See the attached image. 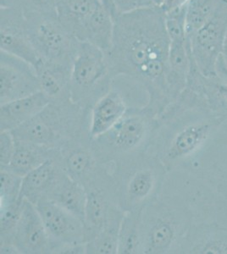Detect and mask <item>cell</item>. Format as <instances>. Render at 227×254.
<instances>
[{
  "mask_svg": "<svg viewBox=\"0 0 227 254\" xmlns=\"http://www.w3.org/2000/svg\"><path fill=\"white\" fill-rule=\"evenodd\" d=\"M148 152L167 172L207 182L227 198V121L187 88L156 118Z\"/></svg>",
  "mask_w": 227,
  "mask_h": 254,
  "instance_id": "obj_1",
  "label": "cell"
},
{
  "mask_svg": "<svg viewBox=\"0 0 227 254\" xmlns=\"http://www.w3.org/2000/svg\"><path fill=\"white\" fill-rule=\"evenodd\" d=\"M106 55L113 78L122 77L147 93L145 105L158 116L170 104L167 88L170 41L164 13L157 6L115 15Z\"/></svg>",
  "mask_w": 227,
  "mask_h": 254,
  "instance_id": "obj_2",
  "label": "cell"
},
{
  "mask_svg": "<svg viewBox=\"0 0 227 254\" xmlns=\"http://www.w3.org/2000/svg\"><path fill=\"white\" fill-rule=\"evenodd\" d=\"M112 176L115 196L123 212L144 209L160 192L167 171L148 151L104 164Z\"/></svg>",
  "mask_w": 227,
  "mask_h": 254,
  "instance_id": "obj_3",
  "label": "cell"
},
{
  "mask_svg": "<svg viewBox=\"0 0 227 254\" xmlns=\"http://www.w3.org/2000/svg\"><path fill=\"white\" fill-rule=\"evenodd\" d=\"M89 114L90 110L72 99L51 102L37 116L11 131L17 140L59 149L72 141L89 136Z\"/></svg>",
  "mask_w": 227,
  "mask_h": 254,
  "instance_id": "obj_4",
  "label": "cell"
},
{
  "mask_svg": "<svg viewBox=\"0 0 227 254\" xmlns=\"http://www.w3.org/2000/svg\"><path fill=\"white\" fill-rule=\"evenodd\" d=\"M157 116L144 107H129L123 117L106 133L91 139L98 161L108 164L122 157L148 150Z\"/></svg>",
  "mask_w": 227,
  "mask_h": 254,
  "instance_id": "obj_5",
  "label": "cell"
},
{
  "mask_svg": "<svg viewBox=\"0 0 227 254\" xmlns=\"http://www.w3.org/2000/svg\"><path fill=\"white\" fill-rule=\"evenodd\" d=\"M113 83L114 78L105 53L89 43L81 42L72 64L71 99L80 107L90 110L99 98L111 90Z\"/></svg>",
  "mask_w": 227,
  "mask_h": 254,
  "instance_id": "obj_6",
  "label": "cell"
},
{
  "mask_svg": "<svg viewBox=\"0 0 227 254\" xmlns=\"http://www.w3.org/2000/svg\"><path fill=\"white\" fill-rule=\"evenodd\" d=\"M25 17L29 37L41 61L72 69L81 42L61 24L57 15Z\"/></svg>",
  "mask_w": 227,
  "mask_h": 254,
  "instance_id": "obj_7",
  "label": "cell"
},
{
  "mask_svg": "<svg viewBox=\"0 0 227 254\" xmlns=\"http://www.w3.org/2000/svg\"><path fill=\"white\" fill-rule=\"evenodd\" d=\"M227 34V0H218L210 19L188 42L192 58L201 74L217 77Z\"/></svg>",
  "mask_w": 227,
  "mask_h": 254,
  "instance_id": "obj_8",
  "label": "cell"
},
{
  "mask_svg": "<svg viewBox=\"0 0 227 254\" xmlns=\"http://www.w3.org/2000/svg\"><path fill=\"white\" fill-rule=\"evenodd\" d=\"M45 226L54 252L62 246L86 243L85 223L48 198L35 204Z\"/></svg>",
  "mask_w": 227,
  "mask_h": 254,
  "instance_id": "obj_9",
  "label": "cell"
},
{
  "mask_svg": "<svg viewBox=\"0 0 227 254\" xmlns=\"http://www.w3.org/2000/svg\"><path fill=\"white\" fill-rule=\"evenodd\" d=\"M40 92L38 75L31 64L0 51V104Z\"/></svg>",
  "mask_w": 227,
  "mask_h": 254,
  "instance_id": "obj_10",
  "label": "cell"
},
{
  "mask_svg": "<svg viewBox=\"0 0 227 254\" xmlns=\"http://www.w3.org/2000/svg\"><path fill=\"white\" fill-rule=\"evenodd\" d=\"M0 49L31 64L35 69L40 63V58L29 37L26 17L20 9L1 7Z\"/></svg>",
  "mask_w": 227,
  "mask_h": 254,
  "instance_id": "obj_11",
  "label": "cell"
},
{
  "mask_svg": "<svg viewBox=\"0 0 227 254\" xmlns=\"http://www.w3.org/2000/svg\"><path fill=\"white\" fill-rule=\"evenodd\" d=\"M55 158L67 176L83 186L102 165L92 149L89 136L68 142L58 149Z\"/></svg>",
  "mask_w": 227,
  "mask_h": 254,
  "instance_id": "obj_12",
  "label": "cell"
},
{
  "mask_svg": "<svg viewBox=\"0 0 227 254\" xmlns=\"http://www.w3.org/2000/svg\"><path fill=\"white\" fill-rule=\"evenodd\" d=\"M14 244L20 254H51L52 251L51 242L38 209L26 199L14 232Z\"/></svg>",
  "mask_w": 227,
  "mask_h": 254,
  "instance_id": "obj_13",
  "label": "cell"
},
{
  "mask_svg": "<svg viewBox=\"0 0 227 254\" xmlns=\"http://www.w3.org/2000/svg\"><path fill=\"white\" fill-rule=\"evenodd\" d=\"M128 108L123 93L113 86L90 110V139L97 138L110 130L123 117Z\"/></svg>",
  "mask_w": 227,
  "mask_h": 254,
  "instance_id": "obj_14",
  "label": "cell"
},
{
  "mask_svg": "<svg viewBox=\"0 0 227 254\" xmlns=\"http://www.w3.org/2000/svg\"><path fill=\"white\" fill-rule=\"evenodd\" d=\"M181 254H227V225L195 224L185 239Z\"/></svg>",
  "mask_w": 227,
  "mask_h": 254,
  "instance_id": "obj_15",
  "label": "cell"
},
{
  "mask_svg": "<svg viewBox=\"0 0 227 254\" xmlns=\"http://www.w3.org/2000/svg\"><path fill=\"white\" fill-rule=\"evenodd\" d=\"M63 173L64 171L55 156L49 159L23 176L20 197L33 204L47 198Z\"/></svg>",
  "mask_w": 227,
  "mask_h": 254,
  "instance_id": "obj_16",
  "label": "cell"
},
{
  "mask_svg": "<svg viewBox=\"0 0 227 254\" xmlns=\"http://www.w3.org/2000/svg\"><path fill=\"white\" fill-rule=\"evenodd\" d=\"M51 103L42 92L0 104V131L16 129L30 121Z\"/></svg>",
  "mask_w": 227,
  "mask_h": 254,
  "instance_id": "obj_17",
  "label": "cell"
},
{
  "mask_svg": "<svg viewBox=\"0 0 227 254\" xmlns=\"http://www.w3.org/2000/svg\"><path fill=\"white\" fill-rule=\"evenodd\" d=\"M191 66V51L187 41L170 42L168 56L167 88L170 103L186 89Z\"/></svg>",
  "mask_w": 227,
  "mask_h": 254,
  "instance_id": "obj_18",
  "label": "cell"
},
{
  "mask_svg": "<svg viewBox=\"0 0 227 254\" xmlns=\"http://www.w3.org/2000/svg\"><path fill=\"white\" fill-rule=\"evenodd\" d=\"M36 71L40 91L50 101L71 99V68L41 61L36 67Z\"/></svg>",
  "mask_w": 227,
  "mask_h": 254,
  "instance_id": "obj_19",
  "label": "cell"
},
{
  "mask_svg": "<svg viewBox=\"0 0 227 254\" xmlns=\"http://www.w3.org/2000/svg\"><path fill=\"white\" fill-rule=\"evenodd\" d=\"M100 0H62L56 10L57 18L71 33L82 42L86 23Z\"/></svg>",
  "mask_w": 227,
  "mask_h": 254,
  "instance_id": "obj_20",
  "label": "cell"
},
{
  "mask_svg": "<svg viewBox=\"0 0 227 254\" xmlns=\"http://www.w3.org/2000/svg\"><path fill=\"white\" fill-rule=\"evenodd\" d=\"M48 199L52 200L85 223L86 188L64 172L55 183Z\"/></svg>",
  "mask_w": 227,
  "mask_h": 254,
  "instance_id": "obj_21",
  "label": "cell"
},
{
  "mask_svg": "<svg viewBox=\"0 0 227 254\" xmlns=\"http://www.w3.org/2000/svg\"><path fill=\"white\" fill-rule=\"evenodd\" d=\"M15 140L16 147L14 156L7 167L22 177L43 165L44 162L54 158L57 153L58 148H51L23 140Z\"/></svg>",
  "mask_w": 227,
  "mask_h": 254,
  "instance_id": "obj_22",
  "label": "cell"
},
{
  "mask_svg": "<svg viewBox=\"0 0 227 254\" xmlns=\"http://www.w3.org/2000/svg\"><path fill=\"white\" fill-rule=\"evenodd\" d=\"M114 28V17L100 1L86 23L82 42L89 43L107 53L112 44Z\"/></svg>",
  "mask_w": 227,
  "mask_h": 254,
  "instance_id": "obj_23",
  "label": "cell"
},
{
  "mask_svg": "<svg viewBox=\"0 0 227 254\" xmlns=\"http://www.w3.org/2000/svg\"><path fill=\"white\" fill-rule=\"evenodd\" d=\"M124 212L115 211L102 231L86 243V254H118L119 231Z\"/></svg>",
  "mask_w": 227,
  "mask_h": 254,
  "instance_id": "obj_24",
  "label": "cell"
},
{
  "mask_svg": "<svg viewBox=\"0 0 227 254\" xmlns=\"http://www.w3.org/2000/svg\"><path fill=\"white\" fill-rule=\"evenodd\" d=\"M142 210L124 212L119 231L118 254H142Z\"/></svg>",
  "mask_w": 227,
  "mask_h": 254,
  "instance_id": "obj_25",
  "label": "cell"
},
{
  "mask_svg": "<svg viewBox=\"0 0 227 254\" xmlns=\"http://www.w3.org/2000/svg\"><path fill=\"white\" fill-rule=\"evenodd\" d=\"M218 0H188L187 3L186 32L187 40L206 23L216 9Z\"/></svg>",
  "mask_w": 227,
  "mask_h": 254,
  "instance_id": "obj_26",
  "label": "cell"
},
{
  "mask_svg": "<svg viewBox=\"0 0 227 254\" xmlns=\"http://www.w3.org/2000/svg\"><path fill=\"white\" fill-rule=\"evenodd\" d=\"M23 198L0 206V245L14 244L15 229L23 208Z\"/></svg>",
  "mask_w": 227,
  "mask_h": 254,
  "instance_id": "obj_27",
  "label": "cell"
},
{
  "mask_svg": "<svg viewBox=\"0 0 227 254\" xmlns=\"http://www.w3.org/2000/svg\"><path fill=\"white\" fill-rule=\"evenodd\" d=\"M62 0H0L1 7L20 9L25 16L31 15H57L56 10Z\"/></svg>",
  "mask_w": 227,
  "mask_h": 254,
  "instance_id": "obj_28",
  "label": "cell"
},
{
  "mask_svg": "<svg viewBox=\"0 0 227 254\" xmlns=\"http://www.w3.org/2000/svg\"><path fill=\"white\" fill-rule=\"evenodd\" d=\"M23 177L0 166V206L6 205L20 198Z\"/></svg>",
  "mask_w": 227,
  "mask_h": 254,
  "instance_id": "obj_29",
  "label": "cell"
},
{
  "mask_svg": "<svg viewBox=\"0 0 227 254\" xmlns=\"http://www.w3.org/2000/svg\"><path fill=\"white\" fill-rule=\"evenodd\" d=\"M187 3L164 14L165 27L170 42L187 41Z\"/></svg>",
  "mask_w": 227,
  "mask_h": 254,
  "instance_id": "obj_30",
  "label": "cell"
},
{
  "mask_svg": "<svg viewBox=\"0 0 227 254\" xmlns=\"http://www.w3.org/2000/svg\"><path fill=\"white\" fill-rule=\"evenodd\" d=\"M113 17L115 15L150 8L154 5L153 0H100Z\"/></svg>",
  "mask_w": 227,
  "mask_h": 254,
  "instance_id": "obj_31",
  "label": "cell"
},
{
  "mask_svg": "<svg viewBox=\"0 0 227 254\" xmlns=\"http://www.w3.org/2000/svg\"><path fill=\"white\" fill-rule=\"evenodd\" d=\"M16 140L10 130L0 131V166H9L14 156Z\"/></svg>",
  "mask_w": 227,
  "mask_h": 254,
  "instance_id": "obj_32",
  "label": "cell"
},
{
  "mask_svg": "<svg viewBox=\"0 0 227 254\" xmlns=\"http://www.w3.org/2000/svg\"><path fill=\"white\" fill-rule=\"evenodd\" d=\"M217 72H218L219 76L227 82V70L223 65L221 59L219 61L218 65H217Z\"/></svg>",
  "mask_w": 227,
  "mask_h": 254,
  "instance_id": "obj_33",
  "label": "cell"
},
{
  "mask_svg": "<svg viewBox=\"0 0 227 254\" xmlns=\"http://www.w3.org/2000/svg\"><path fill=\"white\" fill-rule=\"evenodd\" d=\"M221 61H222L223 65L227 70V37H226V40H225L224 49H223L222 56L221 57Z\"/></svg>",
  "mask_w": 227,
  "mask_h": 254,
  "instance_id": "obj_34",
  "label": "cell"
}]
</instances>
